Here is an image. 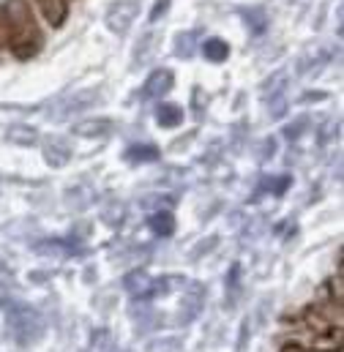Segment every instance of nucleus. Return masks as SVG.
I'll use <instances>...</instances> for the list:
<instances>
[{"label": "nucleus", "instance_id": "1", "mask_svg": "<svg viewBox=\"0 0 344 352\" xmlns=\"http://www.w3.org/2000/svg\"><path fill=\"white\" fill-rule=\"evenodd\" d=\"M0 6H3V14H6V28H8V50L19 60L33 58L41 50L44 38H41V30L36 25V16H33L30 6L25 0H6Z\"/></svg>", "mask_w": 344, "mask_h": 352}, {"label": "nucleus", "instance_id": "2", "mask_svg": "<svg viewBox=\"0 0 344 352\" xmlns=\"http://www.w3.org/2000/svg\"><path fill=\"white\" fill-rule=\"evenodd\" d=\"M137 11H140V3H137V0H120V3H112L109 11H107V25H109V30H115V33H126L129 25L134 22Z\"/></svg>", "mask_w": 344, "mask_h": 352}, {"label": "nucleus", "instance_id": "3", "mask_svg": "<svg viewBox=\"0 0 344 352\" xmlns=\"http://www.w3.org/2000/svg\"><path fill=\"white\" fill-rule=\"evenodd\" d=\"M41 6V14L44 19L52 25V28H61L69 16V0H39Z\"/></svg>", "mask_w": 344, "mask_h": 352}, {"label": "nucleus", "instance_id": "4", "mask_svg": "<svg viewBox=\"0 0 344 352\" xmlns=\"http://www.w3.org/2000/svg\"><path fill=\"white\" fill-rule=\"evenodd\" d=\"M170 88H172V74L167 69H162V72H153L151 74V80L145 85V96H159V93H167Z\"/></svg>", "mask_w": 344, "mask_h": 352}, {"label": "nucleus", "instance_id": "5", "mask_svg": "<svg viewBox=\"0 0 344 352\" xmlns=\"http://www.w3.org/2000/svg\"><path fill=\"white\" fill-rule=\"evenodd\" d=\"M202 55H205L208 60H213V63H222V60H227L230 47H227V41H222V38H208V41L202 44Z\"/></svg>", "mask_w": 344, "mask_h": 352}, {"label": "nucleus", "instance_id": "6", "mask_svg": "<svg viewBox=\"0 0 344 352\" xmlns=\"http://www.w3.org/2000/svg\"><path fill=\"white\" fill-rule=\"evenodd\" d=\"M109 129H112V123H109V120H98V123L87 120V123H80L74 131H77L80 137H90V134H101V131H109Z\"/></svg>", "mask_w": 344, "mask_h": 352}, {"label": "nucleus", "instance_id": "7", "mask_svg": "<svg viewBox=\"0 0 344 352\" xmlns=\"http://www.w3.org/2000/svg\"><path fill=\"white\" fill-rule=\"evenodd\" d=\"M183 120V112L178 107H162L159 109V123L162 126H178Z\"/></svg>", "mask_w": 344, "mask_h": 352}, {"label": "nucleus", "instance_id": "8", "mask_svg": "<svg viewBox=\"0 0 344 352\" xmlns=\"http://www.w3.org/2000/svg\"><path fill=\"white\" fill-rule=\"evenodd\" d=\"M244 16H246V22L255 25V33H262V30H265V11H262V8H252V11H246Z\"/></svg>", "mask_w": 344, "mask_h": 352}, {"label": "nucleus", "instance_id": "9", "mask_svg": "<svg viewBox=\"0 0 344 352\" xmlns=\"http://www.w3.org/2000/svg\"><path fill=\"white\" fill-rule=\"evenodd\" d=\"M194 38H197V33H183L180 38H178V55H189L191 52V44H194Z\"/></svg>", "mask_w": 344, "mask_h": 352}, {"label": "nucleus", "instance_id": "10", "mask_svg": "<svg viewBox=\"0 0 344 352\" xmlns=\"http://www.w3.org/2000/svg\"><path fill=\"white\" fill-rule=\"evenodd\" d=\"M167 8H170V0H159V3L153 6V14H151V22H156L159 16H164V14H167Z\"/></svg>", "mask_w": 344, "mask_h": 352}, {"label": "nucleus", "instance_id": "11", "mask_svg": "<svg viewBox=\"0 0 344 352\" xmlns=\"http://www.w3.org/2000/svg\"><path fill=\"white\" fill-rule=\"evenodd\" d=\"M281 352H309V350H303V347H298V344H292V347H284Z\"/></svg>", "mask_w": 344, "mask_h": 352}]
</instances>
